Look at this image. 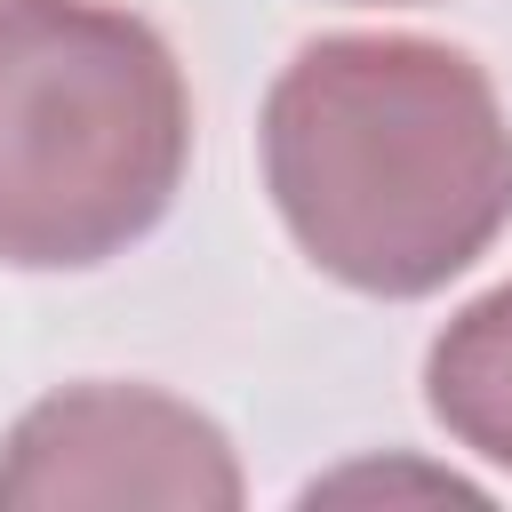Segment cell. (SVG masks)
<instances>
[{
	"mask_svg": "<svg viewBox=\"0 0 512 512\" xmlns=\"http://www.w3.org/2000/svg\"><path fill=\"white\" fill-rule=\"evenodd\" d=\"M256 160L304 264L352 296H440L512 224V112L432 32L304 40L264 88Z\"/></svg>",
	"mask_w": 512,
	"mask_h": 512,
	"instance_id": "cell-1",
	"label": "cell"
},
{
	"mask_svg": "<svg viewBox=\"0 0 512 512\" xmlns=\"http://www.w3.org/2000/svg\"><path fill=\"white\" fill-rule=\"evenodd\" d=\"M192 88L112 0H0V264L96 272L184 192Z\"/></svg>",
	"mask_w": 512,
	"mask_h": 512,
	"instance_id": "cell-2",
	"label": "cell"
},
{
	"mask_svg": "<svg viewBox=\"0 0 512 512\" xmlns=\"http://www.w3.org/2000/svg\"><path fill=\"white\" fill-rule=\"evenodd\" d=\"M248 496L224 424L160 384H64L32 400L0 440L8 512H80V504H160V512H232Z\"/></svg>",
	"mask_w": 512,
	"mask_h": 512,
	"instance_id": "cell-3",
	"label": "cell"
},
{
	"mask_svg": "<svg viewBox=\"0 0 512 512\" xmlns=\"http://www.w3.org/2000/svg\"><path fill=\"white\" fill-rule=\"evenodd\" d=\"M424 408L464 456L512 472V280L440 320L424 352Z\"/></svg>",
	"mask_w": 512,
	"mask_h": 512,
	"instance_id": "cell-4",
	"label": "cell"
},
{
	"mask_svg": "<svg viewBox=\"0 0 512 512\" xmlns=\"http://www.w3.org/2000/svg\"><path fill=\"white\" fill-rule=\"evenodd\" d=\"M384 8H392V0H384Z\"/></svg>",
	"mask_w": 512,
	"mask_h": 512,
	"instance_id": "cell-5",
	"label": "cell"
}]
</instances>
